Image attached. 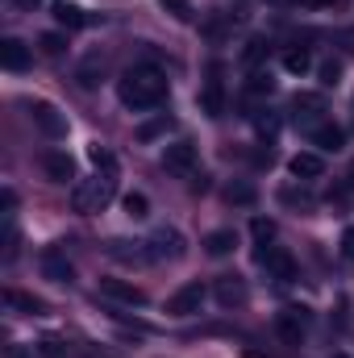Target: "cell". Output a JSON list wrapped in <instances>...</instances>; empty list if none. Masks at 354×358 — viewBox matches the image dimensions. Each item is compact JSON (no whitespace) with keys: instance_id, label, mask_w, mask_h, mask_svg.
Wrapping results in <instances>:
<instances>
[{"instance_id":"obj_1","label":"cell","mask_w":354,"mask_h":358,"mask_svg":"<svg viewBox=\"0 0 354 358\" xmlns=\"http://www.w3.org/2000/svg\"><path fill=\"white\" fill-rule=\"evenodd\" d=\"M117 96L125 108L134 113H146V108H159L167 100V76L159 67H129L121 80H117Z\"/></svg>"},{"instance_id":"obj_2","label":"cell","mask_w":354,"mask_h":358,"mask_svg":"<svg viewBox=\"0 0 354 358\" xmlns=\"http://www.w3.org/2000/svg\"><path fill=\"white\" fill-rule=\"evenodd\" d=\"M113 196H117V171H96L71 192V204H76V213H100Z\"/></svg>"},{"instance_id":"obj_3","label":"cell","mask_w":354,"mask_h":358,"mask_svg":"<svg viewBox=\"0 0 354 358\" xmlns=\"http://www.w3.org/2000/svg\"><path fill=\"white\" fill-rule=\"evenodd\" d=\"M146 255H150V263H176V259H183V234L179 229H155L150 238H146Z\"/></svg>"},{"instance_id":"obj_4","label":"cell","mask_w":354,"mask_h":358,"mask_svg":"<svg viewBox=\"0 0 354 358\" xmlns=\"http://www.w3.org/2000/svg\"><path fill=\"white\" fill-rule=\"evenodd\" d=\"M304 329H309V308L288 304L283 313H275V334H279L288 346H300V342H304Z\"/></svg>"},{"instance_id":"obj_5","label":"cell","mask_w":354,"mask_h":358,"mask_svg":"<svg viewBox=\"0 0 354 358\" xmlns=\"http://www.w3.org/2000/svg\"><path fill=\"white\" fill-rule=\"evenodd\" d=\"M29 121H34L46 138H67V117H63L50 100H34V104H29Z\"/></svg>"},{"instance_id":"obj_6","label":"cell","mask_w":354,"mask_h":358,"mask_svg":"<svg viewBox=\"0 0 354 358\" xmlns=\"http://www.w3.org/2000/svg\"><path fill=\"white\" fill-rule=\"evenodd\" d=\"M163 167H167L171 176L192 179L196 176V146H192V142H171V146L163 150Z\"/></svg>"},{"instance_id":"obj_7","label":"cell","mask_w":354,"mask_h":358,"mask_svg":"<svg viewBox=\"0 0 354 358\" xmlns=\"http://www.w3.org/2000/svg\"><path fill=\"white\" fill-rule=\"evenodd\" d=\"M259 263H263L267 275L279 279V283H292V279H296V259H292L283 246H267V250H259Z\"/></svg>"},{"instance_id":"obj_8","label":"cell","mask_w":354,"mask_h":358,"mask_svg":"<svg viewBox=\"0 0 354 358\" xmlns=\"http://www.w3.org/2000/svg\"><path fill=\"white\" fill-rule=\"evenodd\" d=\"M200 304H204V287L200 283H183L176 296L167 300V313L171 317H192V313H200Z\"/></svg>"},{"instance_id":"obj_9","label":"cell","mask_w":354,"mask_h":358,"mask_svg":"<svg viewBox=\"0 0 354 358\" xmlns=\"http://www.w3.org/2000/svg\"><path fill=\"white\" fill-rule=\"evenodd\" d=\"M246 296H250V292H246V279H242V275H221V279H217V304H221V308H242Z\"/></svg>"},{"instance_id":"obj_10","label":"cell","mask_w":354,"mask_h":358,"mask_svg":"<svg viewBox=\"0 0 354 358\" xmlns=\"http://www.w3.org/2000/svg\"><path fill=\"white\" fill-rule=\"evenodd\" d=\"M200 108L208 113V117H221L225 113V84H221V67H213L208 71V84L200 92Z\"/></svg>"},{"instance_id":"obj_11","label":"cell","mask_w":354,"mask_h":358,"mask_svg":"<svg viewBox=\"0 0 354 358\" xmlns=\"http://www.w3.org/2000/svg\"><path fill=\"white\" fill-rule=\"evenodd\" d=\"M100 292L113 296V300H121V304H129V308H142L146 304V292L138 283H125V279H100Z\"/></svg>"},{"instance_id":"obj_12","label":"cell","mask_w":354,"mask_h":358,"mask_svg":"<svg viewBox=\"0 0 354 358\" xmlns=\"http://www.w3.org/2000/svg\"><path fill=\"white\" fill-rule=\"evenodd\" d=\"M29 59H34V55H29V46H25L21 38H4V42H0V67H4V71H25Z\"/></svg>"},{"instance_id":"obj_13","label":"cell","mask_w":354,"mask_h":358,"mask_svg":"<svg viewBox=\"0 0 354 358\" xmlns=\"http://www.w3.org/2000/svg\"><path fill=\"white\" fill-rule=\"evenodd\" d=\"M309 138H313V146H317V150H334V155L346 146V129H342V125H334V121L313 125V134H309Z\"/></svg>"},{"instance_id":"obj_14","label":"cell","mask_w":354,"mask_h":358,"mask_svg":"<svg viewBox=\"0 0 354 358\" xmlns=\"http://www.w3.org/2000/svg\"><path fill=\"white\" fill-rule=\"evenodd\" d=\"M288 171H292L296 179H321V176H325V163H321V155L300 150V155H292V159H288Z\"/></svg>"},{"instance_id":"obj_15","label":"cell","mask_w":354,"mask_h":358,"mask_svg":"<svg viewBox=\"0 0 354 358\" xmlns=\"http://www.w3.org/2000/svg\"><path fill=\"white\" fill-rule=\"evenodd\" d=\"M42 275H46L50 283H71V279H76V271H71V263H67L63 250H46V255H42Z\"/></svg>"},{"instance_id":"obj_16","label":"cell","mask_w":354,"mask_h":358,"mask_svg":"<svg viewBox=\"0 0 354 358\" xmlns=\"http://www.w3.org/2000/svg\"><path fill=\"white\" fill-rule=\"evenodd\" d=\"M42 167H46V176L55 179V183L76 179V163H71V155H67V150H50V155H42Z\"/></svg>"},{"instance_id":"obj_17","label":"cell","mask_w":354,"mask_h":358,"mask_svg":"<svg viewBox=\"0 0 354 358\" xmlns=\"http://www.w3.org/2000/svg\"><path fill=\"white\" fill-rule=\"evenodd\" d=\"M50 13H55V21H59L63 29H84V25H88V17H84V8H80V4L55 0V4H50Z\"/></svg>"},{"instance_id":"obj_18","label":"cell","mask_w":354,"mask_h":358,"mask_svg":"<svg viewBox=\"0 0 354 358\" xmlns=\"http://www.w3.org/2000/svg\"><path fill=\"white\" fill-rule=\"evenodd\" d=\"M234 246H238V234H234V229H213V234L204 238V250H208L213 259H225V255H234Z\"/></svg>"},{"instance_id":"obj_19","label":"cell","mask_w":354,"mask_h":358,"mask_svg":"<svg viewBox=\"0 0 354 358\" xmlns=\"http://www.w3.org/2000/svg\"><path fill=\"white\" fill-rule=\"evenodd\" d=\"M4 304H8V308H17V313H29V317L46 313V304H42V300L25 296V292H17V287H8V292H4Z\"/></svg>"},{"instance_id":"obj_20","label":"cell","mask_w":354,"mask_h":358,"mask_svg":"<svg viewBox=\"0 0 354 358\" xmlns=\"http://www.w3.org/2000/svg\"><path fill=\"white\" fill-rule=\"evenodd\" d=\"M142 246H146V242H138L134 250H129V242H108V255H113V259H121V263H146L150 255H146Z\"/></svg>"},{"instance_id":"obj_21","label":"cell","mask_w":354,"mask_h":358,"mask_svg":"<svg viewBox=\"0 0 354 358\" xmlns=\"http://www.w3.org/2000/svg\"><path fill=\"white\" fill-rule=\"evenodd\" d=\"M283 67H288V71H292V76H304V71H309V67H313V55H309V50H304V46H292V50H288V55H283Z\"/></svg>"},{"instance_id":"obj_22","label":"cell","mask_w":354,"mask_h":358,"mask_svg":"<svg viewBox=\"0 0 354 358\" xmlns=\"http://www.w3.org/2000/svg\"><path fill=\"white\" fill-rule=\"evenodd\" d=\"M171 129V117L163 113V117H155V121H146V125H138V142H155V138H163Z\"/></svg>"},{"instance_id":"obj_23","label":"cell","mask_w":354,"mask_h":358,"mask_svg":"<svg viewBox=\"0 0 354 358\" xmlns=\"http://www.w3.org/2000/svg\"><path fill=\"white\" fill-rule=\"evenodd\" d=\"M100 71H104V59H100V55H92V59H84V67L76 71V80H80L84 88H96V76H100Z\"/></svg>"},{"instance_id":"obj_24","label":"cell","mask_w":354,"mask_h":358,"mask_svg":"<svg viewBox=\"0 0 354 358\" xmlns=\"http://www.w3.org/2000/svg\"><path fill=\"white\" fill-rule=\"evenodd\" d=\"M125 217H134V221L150 217V200H146L142 192H129V196H125Z\"/></svg>"},{"instance_id":"obj_25","label":"cell","mask_w":354,"mask_h":358,"mask_svg":"<svg viewBox=\"0 0 354 358\" xmlns=\"http://www.w3.org/2000/svg\"><path fill=\"white\" fill-rule=\"evenodd\" d=\"M317 76H321V88H338V84H342V63L330 59V63L317 67Z\"/></svg>"},{"instance_id":"obj_26","label":"cell","mask_w":354,"mask_h":358,"mask_svg":"<svg viewBox=\"0 0 354 358\" xmlns=\"http://www.w3.org/2000/svg\"><path fill=\"white\" fill-rule=\"evenodd\" d=\"M38 355L42 358H71L76 350L67 342H59V338H46V342H38Z\"/></svg>"},{"instance_id":"obj_27","label":"cell","mask_w":354,"mask_h":358,"mask_svg":"<svg viewBox=\"0 0 354 358\" xmlns=\"http://www.w3.org/2000/svg\"><path fill=\"white\" fill-rule=\"evenodd\" d=\"M38 46H42V55L59 59V55L67 50V38H63V34H42V38H38Z\"/></svg>"},{"instance_id":"obj_28","label":"cell","mask_w":354,"mask_h":358,"mask_svg":"<svg viewBox=\"0 0 354 358\" xmlns=\"http://www.w3.org/2000/svg\"><path fill=\"white\" fill-rule=\"evenodd\" d=\"M88 159L96 163V171H117V159H113L100 142H96V146H88Z\"/></svg>"},{"instance_id":"obj_29","label":"cell","mask_w":354,"mask_h":358,"mask_svg":"<svg viewBox=\"0 0 354 358\" xmlns=\"http://www.w3.org/2000/svg\"><path fill=\"white\" fill-rule=\"evenodd\" d=\"M225 200H229V204H255V187H250V183H229Z\"/></svg>"},{"instance_id":"obj_30","label":"cell","mask_w":354,"mask_h":358,"mask_svg":"<svg viewBox=\"0 0 354 358\" xmlns=\"http://www.w3.org/2000/svg\"><path fill=\"white\" fill-rule=\"evenodd\" d=\"M246 92H250V96H271V92H275V80H271V76H263V71H255V76H250V84H246Z\"/></svg>"},{"instance_id":"obj_31","label":"cell","mask_w":354,"mask_h":358,"mask_svg":"<svg viewBox=\"0 0 354 358\" xmlns=\"http://www.w3.org/2000/svg\"><path fill=\"white\" fill-rule=\"evenodd\" d=\"M176 21H192V0H159Z\"/></svg>"},{"instance_id":"obj_32","label":"cell","mask_w":354,"mask_h":358,"mask_svg":"<svg viewBox=\"0 0 354 358\" xmlns=\"http://www.w3.org/2000/svg\"><path fill=\"white\" fill-rule=\"evenodd\" d=\"M250 234H255L259 242H271V238H275V221H263V217H255V221H250Z\"/></svg>"},{"instance_id":"obj_33","label":"cell","mask_w":354,"mask_h":358,"mask_svg":"<svg viewBox=\"0 0 354 358\" xmlns=\"http://www.w3.org/2000/svg\"><path fill=\"white\" fill-rule=\"evenodd\" d=\"M279 200H283V204H300V208H313V196H309V192H292V187H288V192H279Z\"/></svg>"},{"instance_id":"obj_34","label":"cell","mask_w":354,"mask_h":358,"mask_svg":"<svg viewBox=\"0 0 354 358\" xmlns=\"http://www.w3.org/2000/svg\"><path fill=\"white\" fill-rule=\"evenodd\" d=\"M263 55H267V42H263V38H255V42H246V55H242V59H246V63L255 67V63H259Z\"/></svg>"},{"instance_id":"obj_35","label":"cell","mask_w":354,"mask_h":358,"mask_svg":"<svg viewBox=\"0 0 354 358\" xmlns=\"http://www.w3.org/2000/svg\"><path fill=\"white\" fill-rule=\"evenodd\" d=\"M342 255H346V259L354 263V225L346 229V234H342Z\"/></svg>"},{"instance_id":"obj_36","label":"cell","mask_w":354,"mask_h":358,"mask_svg":"<svg viewBox=\"0 0 354 358\" xmlns=\"http://www.w3.org/2000/svg\"><path fill=\"white\" fill-rule=\"evenodd\" d=\"M313 8H334V4H342V0H309Z\"/></svg>"},{"instance_id":"obj_37","label":"cell","mask_w":354,"mask_h":358,"mask_svg":"<svg viewBox=\"0 0 354 358\" xmlns=\"http://www.w3.org/2000/svg\"><path fill=\"white\" fill-rule=\"evenodd\" d=\"M84 358H113L108 350H84Z\"/></svg>"},{"instance_id":"obj_38","label":"cell","mask_w":354,"mask_h":358,"mask_svg":"<svg viewBox=\"0 0 354 358\" xmlns=\"http://www.w3.org/2000/svg\"><path fill=\"white\" fill-rule=\"evenodd\" d=\"M13 4H17V8H34L38 0H13Z\"/></svg>"},{"instance_id":"obj_39","label":"cell","mask_w":354,"mask_h":358,"mask_svg":"<svg viewBox=\"0 0 354 358\" xmlns=\"http://www.w3.org/2000/svg\"><path fill=\"white\" fill-rule=\"evenodd\" d=\"M267 4H279V8H283V4H296V0H267Z\"/></svg>"},{"instance_id":"obj_40","label":"cell","mask_w":354,"mask_h":358,"mask_svg":"<svg viewBox=\"0 0 354 358\" xmlns=\"http://www.w3.org/2000/svg\"><path fill=\"white\" fill-rule=\"evenodd\" d=\"M246 358H263V355H255V350H250V355H246Z\"/></svg>"},{"instance_id":"obj_41","label":"cell","mask_w":354,"mask_h":358,"mask_svg":"<svg viewBox=\"0 0 354 358\" xmlns=\"http://www.w3.org/2000/svg\"><path fill=\"white\" fill-rule=\"evenodd\" d=\"M334 358H351V355H342V350H338V355H334Z\"/></svg>"},{"instance_id":"obj_42","label":"cell","mask_w":354,"mask_h":358,"mask_svg":"<svg viewBox=\"0 0 354 358\" xmlns=\"http://www.w3.org/2000/svg\"><path fill=\"white\" fill-rule=\"evenodd\" d=\"M351 187H354V167H351Z\"/></svg>"}]
</instances>
